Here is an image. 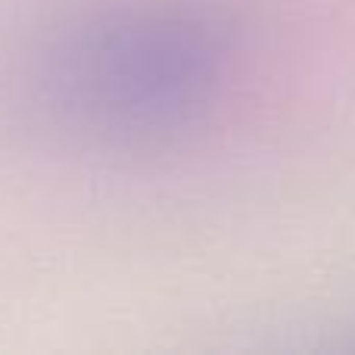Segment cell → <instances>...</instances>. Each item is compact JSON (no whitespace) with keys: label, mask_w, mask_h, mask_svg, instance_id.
<instances>
[{"label":"cell","mask_w":355,"mask_h":355,"mask_svg":"<svg viewBox=\"0 0 355 355\" xmlns=\"http://www.w3.org/2000/svg\"><path fill=\"white\" fill-rule=\"evenodd\" d=\"M240 60L243 22L225 0H81L28 41L16 91L53 141L137 156L196 135Z\"/></svg>","instance_id":"6da1fadb"}]
</instances>
